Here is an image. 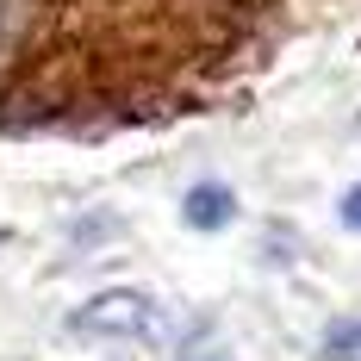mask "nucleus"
Here are the masks:
<instances>
[{
	"instance_id": "f257e3e1",
	"label": "nucleus",
	"mask_w": 361,
	"mask_h": 361,
	"mask_svg": "<svg viewBox=\"0 0 361 361\" xmlns=\"http://www.w3.org/2000/svg\"><path fill=\"white\" fill-rule=\"evenodd\" d=\"M69 330H81V336H149L156 330V299L137 287H106L69 312Z\"/></svg>"
},
{
	"instance_id": "f03ea898",
	"label": "nucleus",
	"mask_w": 361,
	"mask_h": 361,
	"mask_svg": "<svg viewBox=\"0 0 361 361\" xmlns=\"http://www.w3.org/2000/svg\"><path fill=\"white\" fill-rule=\"evenodd\" d=\"M237 212V200H231V187H218V180H200L187 200H180V218L193 224V231H224Z\"/></svg>"
},
{
	"instance_id": "7ed1b4c3",
	"label": "nucleus",
	"mask_w": 361,
	"mask_h": 361,
	"mask_svg": "<svg viewBox=\"0 0 361 361\" xmlns=\"http://www.w3.org/2000/svg\"><path fill=\"white\" fill-rule=\"evenodd\" d=\"M19 6H25V0H0V50H6L13 32H19Z\"/></svg>"
},
{
	"instance_id": "20e7f679",
	"label": "nucleus",
	"mask_w": 361,
	"mask_h": 361,
	"mask_svg": "<svg viewBox=\"0 0 361 361\" xmlns=\"http://www.w3.org/2000/svg\"><path fill=\"white\" fill-rule=\"evenodd\" d=\"M343 224H349V231H361V187H349V193H343Z\"/></svg>"
}]
</instances>
